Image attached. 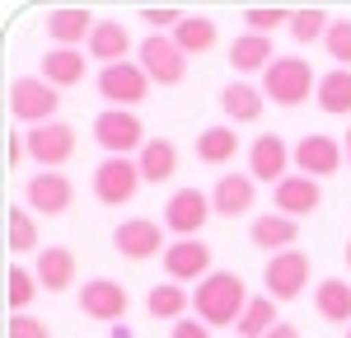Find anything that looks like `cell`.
Instances as JSON below:
<instances>
[{
  "label": "cell",
  "mask_w": 351,
  "mask_h": 338,
  "mask_svg": "<svg viewBox=\"0 0 351 338\" xmlns=\"http://www.w3.org/2000/svg\"><path fill=\"white\" fill-rule=\"evenodd\" d=\"M56 109H61V89L47 84L43 76H19V80L10 84V113H14V122L43 127V122H56Z\"/></svg>",
  "instance_id": "3"
},
{
  "label": "cell",
  "mask_w": 351,
  "mask_h": 338,
  "mask_svg": "<svg viewBox=\"0 0 351 338\" xmlns=\"http://www.w3.org/2000/svg\"><path fill=\"white\" fill-rule=\"evenodd\" d=\"M248 286H243L239 273H211V278L202 282V286H192V310H197V319L202 324H211V329H239L243 310H248Z\"/></svg>",
  "instance_id": "1"
},
{
  "label": "cell",
  "mask_w": 351,
  "mask_h": 338,
  "mask_svg": "<svg viewBox=\"0 0 351 338\" xmlns=\"http://www.w3.org/2000/svg\"><path fill=\"white\" fill-rule=\"evenodd\" d=\"M347 338H351V329H347Z\"/></svg>",
  "instance_id": "44"
},
{
  "label": "cell",
  "mask_w": 351,
  "mask_h": 338,
  "mask_svg": "<svg viewBox=\"0 0 351 338\" xmlns=\"http://www.w3.org/2000/svg\"><path fill=\"white\" fill-rule=\"evenodd\" d=\"M271 61H276V52H271V38H263V33H239V38L230 43V66H234L239 76H253V71L267 76Z\"/></svg>",
  "instance_id": "25"
},
{
  "label": "cell",
  "mask_w": 351,
  "mask_h": 338,
  "mask_svg": "<svg viewBox=\"0 0 351 338\" xmlns=\"http://www.w3.org/2000/svg\"><path fill=\"white\" fill-rule=\"evenodd\" d=\"M291 165H295V146H286L276 132L253 137V146H248V174H253L258 183H271V188H276V183L291 174Z\"/></svg>",
  "instance_id": "15"
},
{
  "label": "cell",
  "mask_w": 351,
  "mask_h": 338,
  "mask_svg": "<svg viewBox=\"0 0 351 338\" xmlns=\"http://www.w3.org/2000/svg\"><path fill=\"white\" fill-rule=\"evenodd\" d=\"M328 28H332V19H328V10H319V5H309V10H295V19H291V38L295 43H324Z\"/></svg>",
  "instance_id": "34"
},
{
  "label": "cell",
  "mask_w": 351,
  "mask_h": 338,
  "mask_svg": "<svg viewBox=\"0 0 351 338\" xmlns=\"http://www.w3.org/2000/svg\"><path fill=\"white\" fill-rule=\"evenodd\" d=\"M84 71H89V61L80 56V47H52V52H43V80L56 84V89L80 84Z\"/></svg>",
  "instance_id": "26"
},
{
  "label": "cell",
  "mask_w": 351,
  "mask_h": 338,
  "mask_svg": "<svg viewBox=\"0 0 351 338\" xmlns=\"http://www.w3.org/2000/svg\"><path fill=\"white\" fill-rule=\"evenodd\" d=\"M5 338H52V329L38 319V315H10V329Z\"/></svg>",
  "instance_id": "38"
},
{
  "label": "cell",
  "mask_w": 351,
  "mask_h": 338,
  "mask_svg": "<svg viewBox=\"0 0 351 338\" xmlns=\"http://www.w3.org/2000/svg\"><path fill=\"white\" fill-rule=\"evenodd\" d=\"M112 249L122 254V258H132V263H145V258H164V225L150 221V216H132V221H122L112 230Z\"/></svg>",
  "instance_id": "14"
},
{
  "label": "cell",
  "mask_w": 351,
  "mask_h": 338,
  "mask_svg": "<svg viewBox=\"0 0 351 338\" xmlns=\"http://www.w3.org/2000/svg\"><path fill=\"white\" fill-rule=\"evenodd\" d=\"M319 109L332 113V117H342V113H351V71H342V66H332L328 76H319Z\"/></svg>",
  "instance_id": "31"
},
{
  "label": "cell",
  "mask_w": 351,
  "mask_h": 338,
  "mask_svg": "<svg viewBox=\"0 0 351 338\" xmlns=\"http://www.w3.org/2000/svg\"><path fill=\"white\" fill-rule=\"evenodd\" d=\"M5 282H10V286H5V301H10V310H14V315H28L33 296H38V273H28L24 263H14Z\"/></svg>",
  "instance_id": "33"
},
{
  "label": "cell",
  "mask_w": 351,
  "mask_h": 338,
  "mask_svg": "<svg viewBox=\"0 0 351 338\" xmlns=\"http://www.w3.org/2000/svg\"><path fill=\"white\" fill-rule=\"evenodd\" d=\"M314 278V263H309V254L304 249H286V254H271L267 268H263V286H267V296L281 306V301H295L304 296V286Z\"/></svg>",
  "instance_id": "6"
},
{
  "label": "cell",
  "mask_w": 351,
  "mask_h": 338,
  "mask_svg": "<svg viewBox=\"0 0 351 338\" xmlns=\"http://www.w3.org/2000/svg\"><path fill=\"white\" fill-rule=\"evenodd\" d=\"M136 61H141V71L150 76V84H160V89L183 84V76H188V56H183V47H178L169 33H150V38H141Z\"/></svg>",
  "instance_id": "5"
},
{
  "label": "cell",
  "mask_w": 351,
  "mask_h": 338,
  "mask_svg": "<svg viewBox=\"0 0 351 338\" xmlns=\"http://www.w3.org/2000/svg\"><path fill=\"white\" fill-rule=\"evenodd\" d=\"M192 296L188 286H178V282H160V286H150V296H145V310L155 315V319H169V324H178L183 315H188Z\"/></svg>",
  "instance_id": "29"
},
{
  "label": "cell",
  "mask_w": 351,
  "mask_h": 338,
  "mask_svg": "<svg viewBox=\"0 0 351 338\" xmlns=\"http://www.w3.org/2000/svg\"><path fill=\"white\" fill-rule=\"evenodd\" d=\"M136 169H141L145 183H169L178 174V146L169 137H150L141 146V155H136Z\"/></svg>",
  "instance_id": "22"
},
{
  "label": "cell",
  "mask_w": 351,
  "mask_h": 338,
  "mask_svg": "<svg viewBox=\"0 0 351 338\" xmlns=\"http://www.w3.org/2000/svg\"><path fill=\"white\" fill-rule=\"evenodd\" d=\"M342 150H347V165H351V132H347V141H342Z\"/></svg>",
  "instance_id": "42"
},
{
  "label": "cell",
  "mask_w": 351,
  "mask_h": 338,
  "mask_svg": "<svg viewBox=\"0 0 351 338\" xmlns=\"http://www.w3.org/2000/svg\"><path fill=\"white\" fill-rule=\"evenodd\" d=\"M324 52L342 71H351V19H332V28H328V38H324Z\"/></svg>",
  "instance_id": "37"
},
{
  "label": "cell",
  "mask_w": 351,
  "mask_h": 338,
  "mask_svg": "<svg viewBox=\"0 0 351 338\" xmlns=\"http://www.w3.org/2000/svg\"><path fill=\"white\" fill-rule=\"evenodd\" d=\"M248 240H253L258 249L286 254V249H295V240H300V221L281 216V212H263V216L253 221V230H248Z\"/></svg>",
  "instance_id": "23"
},
{
  "label": "cell",
  "mask_w": 351,
  "mask_h": 338,
  "mask_svg": "<svg viewBox=\"0 0 351 338\" xmlns=\"http://www.w3.org/2000/svg\"><path fill=\"white\" fill-rule=\"evenodd\" d=\"M267 338H300V329H295V324H276Z\"/></svg>",
  "instance_id": "41"
},
{
  "label": "cell",
  "mask_w": 351,
  "mask_h": 338,
  "mask_svg": "<svg viewBox=\"0 0 351 338\" xmlns=\"http://www.w3.org/2000/svg\"><path fill=\"white\" fill-rule=\"evenodd\" d=\"M10 254H43L38 249V221L28 207H10Z\"/></svg>",
  "instance_id": "35"
},
{
  "label": "cell",
  "mask_w": 351,
  "mask_h": 338,
  "mask_svg": "<svg viewBox=\"0 0 351 338\" xmlns=\"http://www.w3.org/2000/svg\"><path fill=\"white\" fill-rule=\"evenodd\" d=\"M94 141L104 146V155H141V146H145V122H141V113L132 109H104L94 117Z\"/></svg>",
  "instance_id": "4"
},
{
  "label": "cell",
  "mask_w": 351,
  "mask_h": 338,
  "mask_svg": "<svg viewBox=\"0 0 351 338\" xmlns=\"http://www.w3.org/2000/svg\"><path fill=\"white\" fill-rule=\"evenodd\" d=\"M263 104H267V94H263L258 84H248V80H230L220 89V109L230 117V127H234V122H258V117H263Z\"/></svg>",
  "instance_id": "24"
},
{
  "label": "cell",
  "mask_w": 351,
  "mask_h": 338,
  "mask_svg": "<svg viewBox=\"0 0 351 338\" xmlns=\"http://www.w3.org/2000/svg\"><path fill=\"white\" fill-rule=\"evenodd\" d=\"M164 273L169 282H192V286H202V282L211 278L216 268H211V245L206 240H173L169 249H164Z\"/></svg>",
  "instance_id": "13"
},
{
  "label": "cell",
  "mask_w": 351,
  "mask_h": 338,
  "mask_svg": "<svg viewBox=\"0 0 351 338\" xmlns=\"http://www.w3.org/2000/svg\"><path fill=\"white\" fill-rule=\"evenodd\" d=\"M80 310L89 319H99V324H117V319H127V310H132V296H127V286L112 278H94L80 286Z\"/></svg>",
  "instance_id": "16"
},
{
  "label": "cell",
  "mask_w": 351,
  "mask_h": 338,
  "mask_svg": "<svg viewBox=\"0 0 351 338\" xmlns=\"http://www.w3.org/2000/svg\"><path fill=\"white\" fill-rule=\"evenodd\" d=\"M342 155H347V150L337 146V137H328V132H304V137L295 141V174L324 183V179H332V174L342 169Z\"/></svg>",
  "instance_id": "10"
},
{
  "label": "cell",
  "mask_w": 351,
  "mask_h": 338,
  "mask_svg": "<svg viewBox=\"0 0 351 338\" xmlns=\"http://www.w3.org/2000/svg\"><path fill=\"white\" fill-rule=\"evenodd\" d=\"M263 94H267L271 104H281V109H300L304 99L319 94V76L300 56H276L267 66V76H263Z\"/></svg>",
  "instance_id": "2"
},
{
  "label": "cell",
  "mask_w": 351,
  "mask_h": 338,
  "mask_svg": "<svg viewBox=\"0 0 351 338\" xmlns=\"http://www.w3.org/2000/svg\"><path fill=\"white\" fill-rule=\"evenodd\" d=\"M234 155H239V132H234L230 122L206 127V132L197 137V160H202V165H234Z\"/></svg>",
  "instance_id": "28"
},
{
  "label": "cell",
  "mask_w": 351,
  "mask_h": 338,
  "mask_svg": "<svg viewBox=\"0 0 351 338\" xmlns=\"http://www.w3.org/2000/svg\"><path fill=\"white\" fill-rule=\"evenodd\" d=\"M253 197H258V179L253 174H220L216 188H211V207H216V216L234 221V216L253 212Z\"/></svg>",
  "instance_id": "18"
},
{
  "label": "cell",
  "mask_w": 351,
  "mask_h": 338,
  "mask_svg": "<svg viewBox=\"0 0 351 338\" xmlns=\"http://www.w3.org/2000/svg\"><path fill=\"white\" fill-rule=\"evenodd\" d=\"M145 94H150V76L141 71V61H117L99 71V99H108V109L136 113V104H145Z\"/></svg>",
  "instance_id": "7"
},
{
  "label": "cell",
  "mask_w": 351,
  "mask_h": 338,
  "mask_svg": "<svg viewBox=\"0 0 351 338\" xmlns=\"http://www.w3.org/2000/svg\"><path fill=\"white\" fill-rule=\"evenodd\" d=\"M141 19L150 24V33H155V28H169V33H173L188 14H183V10H173V5H160V10H141Z\"/></svg>",
  "instance_id": "39"
},
{
  "label": "cell",
  "mask_w": 351,
  "mask_h": 338,
  "mask_svg": "<svg viewBox=\"0 0 351 338\" xmlns=\"http://www.w3.org/2000/svg\"><path fill=\"white\" fill-rule=\"evenodd\" d=\"M24 202L28 212H43V216H66L71 202H75V183L61 174V169H43L24 183Z\"/></svg>",
  "instance_id": "12"
},
{
  "label": "cell",
  "mask_w": 351,
  "mask_h": 338,
  "mask_svg": "<svg viewBox=\"0 0 351 338\" xmlns=\"http://www.w3.org/2000/svg\"><path fill=\"white\" fill-rule=\"evenodd\" d=\"M314 310L324 315L328 324H347L351 329V286L342 278H324L314 286Z\"/></svg>",
  "instance_id": "27"
},
{
  "label": "cell",
  "mask_w": 351,
  "mask_h": 338,
  "mask_svg": "<svg viewBox=\"0 0 351 338\" xmlns=\"http://www.w3.org/2000/svg\"><path fill=\"white\" fill-rule=\"evenodd\" d=\"M169 38H173V43L183 47V56H202V52H211V47H216L220 33H216V24H211L206 14H188V19L173 28Z\"/></svg>",
  "instance_id": "30"
},
{
  "label": "cell",
  "mask_w": 351,
  "mask_h": 338,
  "mask_svg": "<svg viewBox=\"0 0 351 338\" xmlns=\"http://www.w3.org/2000/svg\"><path fill=\"white\" fill-rule=\"evenodd\" d=\"M28 141V155L38 160V169H61L71 155H75V127L71 122H43V127H28L24 132Z\"/></svg>",
  "instance_id": "11"
},
{
  "label": "cell",
  "mask_w": 351,
  "mask_h": 338,
  "mask_svg": "<svg viewBox=\"0 0 351 338\" xmlns=\"http://www.w3.org/2000/svg\"><path fill=\"white\" fill-rule=\"evenodd\" d=\"M38 286L43 291H71L75 278H80V258L66 249V245H47V249L38 254Z\"/></svg>",
  "instance_id": "19"
},
{
  "label": "cell",
  "mask_w": 351,
  "mask_h": 338,
  "mask_svg": "<svg viewBox=\"0 0 351 338\" xmlns=\"http://www.w3.org/2000/svg\"><path fill=\"white\" fill-rule=\"evenodd\" d=\"M211 216H216V207H211V193H202V188H178L164 202V230H173L178 240H197Z\"/></svg>",
  "instance_id": "8"
},
{
  "label": "cell",
  "mask_w": 351,
  "mask_h": 338,
  "mask_svg": "<svg viewBox=\"0 0 351 338\" xmlns=\"http://www.w3.org/2000/svg\"><path fill=\"white\" fill-rule=\"evenodd\" d=\"M84 52L94 56V61H104V66H117V61H127V52H132V33H127V24H117V19H99L94 33H89V43H84Z\"/></svg>",
  "instance_id": "21"
},
{
  "label": "cell",
  "mask_w": 351,
  "mask_h": 338,
  "mask_svg": "<svg viewBox=\"0 0 351 338\" xmlns=\"http://www.w3.org/2000/svg\"><path fill=\"white\" fill-rule=\"evenodd\" d=\"M276 324H281V319H276V301H271L267 291H263V296H253V301H248V310H243L239 338H267Z\"/></svg>",
  "instance_id": "32"
},
{
  "label": "cell",
  "mask_w": 351,
  "mask_h": 338,
  "mask_svg": "<svg viewBox=\"0 0 351 338\" xmlns=\"http://www.w3.org/2000/svg\"><path fill=\"white\" fill-rule=\"evenodd\" d=\"M347 268H351V240H347Z\"/></svg>",
  "instance_id": "43"
},
{
  "label": "cell",
  "mask_w": 351,
  "mask_h": 338,
  "mask_svg": "<svg viewBox=\"0 0 351 338\" xmlns=\"http://www.w3.org/2000/svg\"><path fill=\"white\" fill-rule=\"evenodd\" d=\"M169 338H211V324H202V319H178Z\"/></svg>",
  "instance_id": "40"
},
{
  "label": "cell",
  "mask_w": 351,
  "mask_h": 338,
  "mask_svg": "<svg viewBox=\"0 0 351 338\" xmlns=\"http://www.w3.org/2000/svg\"><path fill=\"white\" fill-rule=\"evenodd\" d=\"M141 169L136 160L127 155H104V165L94 169V197L104 202V207H127L136 193H141Z\"/></svg>",
  "instance_id": "9"
},
{
  "label": "cell",
  "mask_w": 351,
  "mask_h": 338,
  "mask_svg": "<svg viewBox=\"0 0 351 338\" xmlns=\"http://www.w3.org/2000/svg\"><path fill=\"white\" fill-rule=\"evenodd\" d=\"M94 24H99V19H94L89 10H80V5H61V10L47 14V38H52V47H80V43H89Z\"/></svg>",
  "instance_id": "20"
},
{
  "label": "cell",
  "mask_w": 351,
  "mask_h": 338,
  "mask_svg": "<svg viewBox=\"0 0 351 338\" xmlns=\"http://www.w3.org/2000/svg\"><path fill=\"white\" fill-rule=\"evenodd\" d=\"M291 19H295V10H276V5H253V10H243V24H248V33H263V38H271L276 28L286 24L291 28Z\"/></svg>",
  "instance_id": "36"
},
{
  "label": "cell",
  "mask_w": 351,
  "mask_h": 338,
  "mask_svg": "<svg viewBox=\"0 0 351 338\" xmlns=\"http://www.w3.org/2000/svg\"><path fill=\"white\" fill-rule=\"evenodd\" d=\"M271 202H276L281 216L300 221V216H314V212L324 207V188H319L314 179H304V174H286V179L271 188Z\"/></svg>",
  "instance_id": "17"
}]
</instances>
